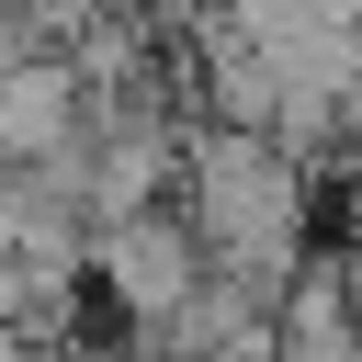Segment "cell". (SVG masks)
<instances>
[{"label": "cell", "mask_w": 362, "mask_h": 362, "mask_svg": "<svg viewBox=\"0 0 362 362\" xmlns=\"http://www.w3.org/2000/svg\"><path fill=\"white\" fill-rule=\"evenodd\" d=\"M181 181H192V238L204 260H238V272H272L294 249V170L272 136L249 124H204L181 147Z\"/></svg>", "instance_id": "cell-1"}, {"label": "cell", "mask_w": 362, "mask_h": 362, "mask_svg": "<svg viewBox=\"0 0 362 362\" xmlns=\"http://www.w3.org/2000/svg\"><path fill=\"white\" fill-rule=\"evenodd\" d=\"M90 272H102V294H113L136 328H158V317H170V305L204 283V238H192L170 204H136V215H102Z\"/></svg>", "instance_id": "cell-2"}, {"label": "cell", "mask_w": 362, "mask_h": 362, "mask_svg": "<svg viewBox=\"0 0 362 362\" xmlns=\"http://www.w3.org/2000/svg\"><path fill=\"white\" fill-rule=\"evenodd\" d=\"M90 136V90L68 68V45H34L0 68V170H34V158H68Z\"/></svg>", "instance_id": "cell-3"}, {"label": "cell", "mask_w": 362, "mask_h": 362, "mask_svg": "<svg viewBox=\"0 0 362 362\" xmlns=\"http://www.w3.org/2000/svg\"><path fill=\"white\" fill-rule=\"evenodd\" d=\"M0 339H34V272H23V249H0Z\"/></svg>", "instance_id": "cell-4"}]
</instances>
